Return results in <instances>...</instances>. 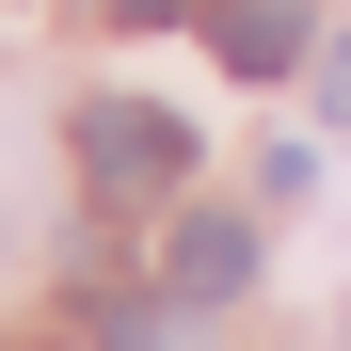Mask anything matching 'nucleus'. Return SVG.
I'll return each instance as SVG.
<instances>
[{
  "mask_svg": "<svg viewBox=\"0 0 351 351\" xmlns=\"http://www.w3.org/2000/svg\"><path fill=\"white\" fill-rule=\"evenodd\" d=\"M80 176H96L112 208H128V192H176V176H192V128H176V112L96 96V112H80Z\"/></svg>",
  "mask_w": 351,
  "mask_h": 351,
  "instance_id": "f257e3e1",
  "label": "nucleus"
},
{
  "mask_svg": "<svg viewBox=\"0 0 351 351\" xmlns=\"http://www.w3.org/2000/svg\"><path fill=\"white\" fill-rule=\"evenodd\" d=\"M160 271H176V304H240V287H256V223H240V208H192Z\"/></svg>",
  "mask_w": 351,
  "mask_h": 351,
  "instance_id": "f03ea898",
  "label": "nucleus"
},
{
  "mask_svg": "<svg viewBox=\"0 0 351 351\" xmlns=\"http://www.w3.org/2000/svg\"><path fill=\"white\" fill-rule=\"evenodd\" d=\"M208 48L240 80H287V64H304V0H208Z\"/></svg>",
  "mask_w": 351,
  "mask_h": 351,
  "instance_id": "7ed1b4c3",
  "label": "nucleus"
},
{
  "mask_svg": "<svg viewBox=\"0 0 351 351\" xmlns=\"http://www.w3.org/2000/svg\"><path fill=\"white\" fill-rule=\"evenodd\" d=\"M96 351H192V304H96Z\"/></svg>",
  "mask_w": 351,
  "mask_h": 351,
  "instance_id": "20e7f679",
  "label": "nucleus"
},
{
  "mask_svg": "<svg viewBox=\"0 0 351 351\" xmlns=\"http://www.w3.org/2000/svg\"><path fill=\"white\" fill-rule=\"evenodd\" d=\"M319 112H335V128H351V32H335V64H319Z\"/></svg>",
  "mask_w": 351,
  "mask_h": 351,
  "instance_id": "39448f33",
  "label": "nucleus"
},
{
  "mask_svg": "<svg viewBox=\"0 0 351 351\" xmlns=\"http://www.w3.org/2000/svg\"><path fill=\"white\" fill-rule=\"evenodd\" d=\"M112 16H128V32H160V16H192V0H112Z\"/></svg>",
  "mask_w": 351,
  "mask_h": 351,
  "instance_id": "423d86ee",
  "label": "nucleus"
}]
</instances>
